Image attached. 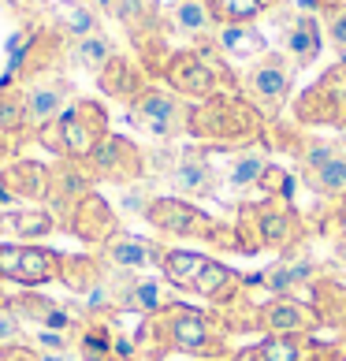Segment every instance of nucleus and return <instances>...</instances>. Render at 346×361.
Returning <instances> with one entry per match:
<instances>
[{
    "label": "nucleus",
    "mask_w": 346,
    "mask_h": 361,
    "mask_svg": "<svg viewBox=\"0 0 346 361\" xmlns=\"http://www.w3.org/2000/svg\"><path fill=\"white\" fill-rule=\"evenodd\" d=\"M63 257L37 243H0V279L19 287H45L60 279Z\"/></svg>",
    "instance_id": "f257e3e1"
},
{
    "label": "nucleus",
    "mask_w": 346,
    "mask_h": 361,
    "mask_svg": "<svg viewBox=\"0 0 346 361\" xmlns=\"http://www.w3.org/2000/svg\"><path fill=\"white\" fill-rule=\"evenodd\" d=\"M130 123L142 127L153 138H171L183 127H190V109L183 104L179 93L168 86H145L135 101H130Z\"/></svg>",
    "instance_id": "f03ea898"
},
{
    "label": "nucleus",
    "mask_w": 346,
    "mask_h": 361,
    "mask_svg": "<svg viewBox=\"0 0 346 361\" xmlns=\"http://www.w3.org/2000/svg\"><path fill=\"white\" fill-rule=\"evenodd\" d=\"M63 127V145H68L71 160H89V153L109 138V112H104L101 101L78 97L68 112L60 116Z\"/></svg>",
    "instance_id": "7ed1b4c3"
},
{
    "label": "nucleus",
    "mask_w": 346,
    "mask_h": 361,
    "mask_svg": "<svg viewBox=\"0 0 346 361\" xmlns=\"http://www.w3.org/2000/svg\"><path fill=\"white\" fill-rule=\"evenodd\" d=\"M164 86L171 93H179V97L205 101L220 86V68L209 60V52H197V49L171 52L164 63Z\"/></svg>",
    "instance_id": "20e7f679"
},
{
    "label": "nucleus",
    "mask_w": 346,
    "mask_h": 361,
    "mask_svg": "<svg viewBox=\"0 0 346 361\" xmlns=\"http://www.w3.org/2000/svg\"><path fill=\"white\" fill-rule=\"evenodd\" d=\"M23 93H26V123H30V135H34L37 127L60 119L78 101L71 78H63L60 71H49V75L30 78V82L23 86Z\"/></svg>",
    "instance_id": "39448f33"
},
{
    "label": "nucleus",
    "mask_w": 346,
    "mask_h": 361,
    "mask_svg": "<svg viewBox=\"0 0 346 361\" xmlns=\"http://www.w3.org/2000/svg\"><path fill=\"white\" fill-rule=\"evenodd\" d=\"M93 186V171L86 160H71V157H60L56 164L49 168V190H45V205L60 209L63 220L71 216V209L82 202Z\"/></svg>",
    "instance_id": "423d86ee"
},
{
    "label": "nucleus",
    "mask_w": 346,
    "mask_h": 361,
    "mask_svg": "<svg viewBox=\"0 0 346 361\" xmlns=\"http://www.w3.org/2000/svg\"><path fill=\"white\" fill-rule=\"evenodd\" d=\"M290 86H295V68H290V60L283 52H264L246 71V90L261 104H283Z\"/></svg>",
    "instance_id": "0eeeda50"
},
{
    "label": "nucleus",
    "mask_w": 346,
    "mask_h": 361,
    "mask_svg": "<svg viewBox=\"0 0 346 361\" xmlns=\"http://www.w3.org/2000/svg\"><path fill=\"white\" fill-rule=\"evenodd\" d=\"M49 190V168L37 160H8L0 168V202L19 205H45Z\"/></svg>",
    "instance_id": "6e6552de"
},
{
    "label": "nucleus",
    "mask_w": 346,
    "mask_h": 361,
    "mask_svg": "<svg viewBox=\"0 0 346 361\" xmlns=\"http://www.w3.org/2000/svg\"><path fill=\"white\" fill-rule=\"evenodd\" d=\"M63 224H68L71 235H78L82 243L101 246V250L109 246L112 238H119V235H116V216H112V209H109V202H101L97 194H86L82 202L71 209V216L63 220Z\"/></svg>",
    "instance_id": "1a4fd4ad"
},
{
    "label": "nucleus",
    "mask_w": 346,
    "mask_h": 361,
    "mask_svg": "<svg viewBox=\"0 0 346 361\" xmlns=\"http://www.w3.org/2000/svg\"><path fill=\"white\" fill-rule=\"evenodd\" d=\"M86 164L93 171V179H130V176H138L142 157H138V149L127 138L109 135V138L97 145V149L89 153Z\"/></svg>",
    "instance_id": "9d476101"
},
{
    "label": "nucleus",
    "mask_w": 346,
    "mask_h": 361,
    "mask_svg": "<svg viewBox=\"0 0 346 361\" xmlns=\"http://www.w3.org/2000/svg\"><path fill=\"white\" fill-rule=\"evenodd\" d=\"M56 227V212L49 205H16V209H0V231L16 235L19 243H37V238L52 235Z\"/></svg>",
    "instance_id": "9b49d317"
},
{
    "label": "nucleus",
    "mask_w": 346,
    "mask_h": 361,
    "mask_svg": "<svg viewBox=\"0 0 346 361\" xmlns=\"http://www.w3.org/2000/svg\"><path fill=\"white\" fill-rule=\"evenodd\" d=\"M97 86H101L104 97H119V101L130 104L145 86H149V78H145L142 63H135L130 56H119V52H116V56L109 60V68L97 75Z\"/></svg>",
    "instance_id": "f8f14e48"
},
{
    "label": "nucleus",
    "mask_w": 346,
    "mask_h": 361,
    "mask_svg": "<svg viewBox=\"0 0 346 361\" xmlns=\"http://www.w3.org/2000/svg\"><path fill=\"white\" fill-rule=\"evenodd\" d=\"M101 16L104 11L93 4V0H60L56 11H52V23H56V34L78 42V37H89L101 30Z\"/></svg>",
    "instance_id": "ddd939ff"
},
{
    "label": "nucleus",
    "mask_w": 346,
    "mask_h": 361,
    "mask_svg": "<svg viewBox=\"0 0 346 361\" xmlns=\"http://www.w3.org/2000/svg\"><path fill=\"white\" fill-rule=\"evenodd\" d=\"M8 310L19 317V324H34V331H37V328L63 331V328L71 324V317L63 313L56 302L42 298V294H11V298H8Z\"/></svg>",
    "instance_id": "4468645a"
},
{
    "label": "nucleus",
    "mask_w": 346,
    "mask_h": 361,
    "mask_svg": "<svg viewBox=\"0 0 346 361\" xmlns=\"http://www.w3.org/2000/svg\"><path fill=\"white\" fill-rule=\"evenodd\" d=\"M145 220H149L153 227H161V231H168V235H190L194 227L205 224V216L194 205L175 202V197H161V202H153L149 209H145Z\"/></svg>",
    "instance_id": "2eb2a0df"
},
{
    "label": "nucleus",
    "mask_w": 346,
    "mask_h": 361,
    "mask_svg": "<svg viewBox=\"0 0 346 361\" xmlns=\"http://www.w3.org/2000/svg\"><path fill=\"white\" fill-rule=\"evenodd\" d=\"M216 45L231 60H261L264 56V34L249 23H223L216 26Z\"/></svg>",
    "instance_id": "dca6fc26"
},
{
    "label": "nucleus",
    "mask_w": 346,
    "mask_h": 361,
    "mask_svg": "<svg viewBox=\"0 0 346 361\" xmlns=\"http://www.w3.org/2000/svg\"><path fill=\"white\" fill-rule=\"evenodd\" d=\"M112 56H116V42L104 30L89 34V37H78V42H68V63L78 71H89L93 78L109 68Z\"/></svg>",
    "instance_id": "f3484780"
},
{
    "label": "nucleus",
    "mask_w": 346,
    "mask_h": 361,
    "mask_svg": "<svg viewBox=\"0 0 346 361\" xmlns=\"http://www.w3.org/2000/svg\"><path fill=\"white\" fill-rule=\"evenodd\" d=\"M168 26L175 34L202 37L216 26V19H212V11H209V0H175V4L168 8Z\"/></svg>",
    "instance_id": "a211bd4d"
},
{
    "label": "nucleus",
    "mask_w": 346,
    "mask_h": 361,
    "mask_svg": "<svg viewBox=\"0 0 346 361\" xmlns=\"http://www.w3.org/2000/svg\"><path fill=\"white\" fill-rule=\"evenodd\" d=\"M287 56H295V63H313L321 56V23L309 11H302L287 26Z\"/></svg>",
    "instance_id": "6ab92c4d"
},
{
    "label": "nucleus",
    "mask_w": 346,
    "mask_h": 361,
    "mask_svg": "<svg viewBox=\"0 0 346 361\" xmlns=\"http://www.w3.org/2000/svg\"><path fill=\"white\" fill-rule=\"evenodd\" d=\"M161 269H164V276L175 287H194L197 279H202V272L209 269V257L190 253V250H171V253L161 257Z\"/></svg>",
    "instance_id": "aec40b11"
},
{
    "label": "nucleus",
    "mask_w": 346,
    "mask_h": 361,
    "mask_svg": "<svg viewBox=\"0 0 346 361\" xmlns=\"http://www.w3.org/2000/svg\"><path fill=\"white\" fill-rule=\"evenodd\" d=\"M168 331H171V343H175L179 350H186V354L202 350L205 339H209L205 317H197V313H190V310H175V313H171Z\"/></svg>",
    "instance_id": "412c9836"
},
{
    "label": "nucleus",
    "mask_w": 346,
    "mask_h": 361,
    "mask_svg": "<svg viewBox=\"0 0 346 361\" xmlns=\"http://www.w3.org/2000/svg\"><path fill=\"white\" fill-rule=\"evenodd\" d=\"M153 257H156V250L138 243V238H112V243L104 246V261H109L112 269H149Z\"/></svg>",
    "instance_id": "4be33fe9"
},
{
    "label": "nucleus",
    "mask_w": 346,
    "mask_h": 361,
    "mask_svg": "<svg viewBox=\"0 0 346 361\" xmlns=\"http://www.w3.org/2000/svg\"><path fill=\"white\" fill-rule=\"evenodd\" d=\"M0 130L11 138H23L30 123H26V93L23 86H0Z\"/></svg>",
    "instance_id": "5701e85b"
},
{
    "label": "nucleus",
    "mask_w": 346,
    "mask_h": 361,
    "mask_svg": "<svg viewBox=\"0 0 346 361\" xmlns=\"http://www.w3.org/2000/svg\"><path fill=\"white\" fill-rule=\"evenodd\" d=\"M171 179H175V186L183 194H194V197H202V194L212 190V168L205 164V160H194V157H186L183 164H175Z\"/></svg>",
    "instance_id": "b1692460"
},
{
    "label": "nucleus",
    "mask_w": 346,
    "mask_h": 361,
    "mask_svg": "<svg viewBox=\"0 0 346 361\" xmlns=\"http://www.w3.org/2000/svg\"><path fill=\"white\" fill-rule=\"evenodd\" d=\"M209 11L216 26L223 23H254L264 11V0H209Z\"/></svg>",
    "instance_id": "393cba45"
},
{
    "label": "nucleus",
    "mask_w": 346,
    "mask_h": 361,
    "mask_svg": "<svg viewBox=\"0 0 346 361\" xmlns=\"http://www.w3.org/2000/svg\"><path fill=\"white\" fill-rule=\"evenodd\" d=\"M127 305H135V310H142V313H156L164 305V287L153 283V279H142V283L130 290V302Z\"/></svg>",
    "instance_id": "a878e982"
},
{
    "label": "nucleus",
    "mask_w": 346,
    "mask_h": 361,
    "mask_svg": "<svg viewBox=\"0 0 346 361\" xmlns=\"http://www.w3.org/2000/svg\"><path fill=\"white\" fill-rule=\"evenodd\" d=\"M261 176H264V153L249 149V153H242V157L231 164V183H235V186H246V183H254V179H261Z\"/></svg>",
    "instance_id": "bb28decb"
},
{
    "label": "nucleus",
    "mask_w": 346,
    "mask_h": 361,
    "mask_svg": "<svg viewBox=\"0 0 346 361\" xmlns=\"http://www.w3.org/2000/svg\"><path fill=\"white\" fill-rule=\"evenodd\" d=\"M313 176H316V183H321L324 190H342L346 186V157L339 153L335 160H328L321 171H313Z\"/></svg>",
    "instance_id": "cd10ccee"
},
{
    "label": "nucleus",
    "mask_w": 346,
    "mask_h": 361,
    "mask_svg": "<svg viewBox=\"0 0 346 361\" xmlns=\"http://www.w3.org/2000/svg\"><path fill=\"white\" fill-rule=\"evenodd\" d=\"M16 343H30V339H26L19 317L8 305H0V346H16Z\"/></svg>",
    "instance_id": "c85d7f7f"
},
{
    "label": "nucleus",
    "mask_w": 346,
    "mask_h": 361,
    "mask_svg": "<svg viewBox=\"0 0 346 361\" xmlns=\"http://www.w3.org/2000/svg\"><path fill=\"white\" fill-rule=\"evenodd\" d=\"M228 279H231V272L223 269V264H212V261H209V269H205L202 279L194 283V290H197V294H216L223 283H228Z\"/></svg>",
    "instance_id": "c756f323"
},
{
    "label": "nucleus",
    "mask_w": 346,
    "mask_h": 361,
    "mask_svg": "<svg viewBox=\"0 0 346 361\" xmlns=\"http://www.w3.org/2000/svg\"><path fill=\"white\" fill-rule=\"evenodd\" d=\"M30 343L37 346L42 354H68V339H63V331H45V328H37L34 336H30Z\"/></svg>",
    "instance_id": "7c9ffc66"
},
{
    "label": "nucleus",
    "mask_w": 346,
    "mask_h": 361,
    "mask_svg": "<svg viewBox=\"0 0 346 361\" xmlns=\"http://www.w3.org/2000/svg\"><path fill=\"white\" fill-rule=\"evenodd\" d=\"M339 153H342V149H339L335 142H313V149L305 153V168H309V171H321L328 160H335Z\"/></svg>",
    "instance_id": "2f4dec72"
},
{
    "label": "nucleus",
    "mask_w": 346,
    "mask_h": 361,
    "mask_svg": "<svg viewBox=\"0 0 346 361\" xmlns=\"http://www.w3.org/2000/svg\"><path fill=\"white\" fill-rule=\"evenodd\" d=\"M0 361H42V350L34 343H16V346H0Z\"/></svg>",
    "instance_id": "473e14b6"
},
{
    "label": "nucleus",
    "mask_w": 346,
    "mask_h": 361,
    "mask_svg": "<svg viewBox=\"0 0 346 361\" xmlns=\"http://www.w3.org/2000/svg\"><path fill=\"white\" fill-rule=\"evenodd\" d=\"M328 37H331V45L339 49V56H346V11H335V16H331Z\"/></svg>",
    "instance_id": "72a5a7b5"
},
{
    "label": "nucleus",
    "mask_w": 346,
    "mask_h": 361,
    "mask_svg": "<svg viewBox=\"0 0 346 361\" xmlns=\"http://www.w3.org/2000/svg\"><path fill=\"white\" fill-rule=\"evenodd\" d=\"M264 361H302L295 343H268L264 346Z\"/></svg>",
    "instance_id": "f704fd0d"
},
{
    "label": "nucleus",
    "mask_w": 346,
    "mask_h": 361,
    "mask_svg": "<svg viewBox=\"0 0 346 361\" xmlns=\"http://www.w3.org/2000/svg\"><path fill=\"white\" fill-rule=\"evenodd\" d=\"M272 328H298V320H302V313L295 310V305H279V310H272Z\"/></svg>",
    "instance_id": "c9c22d12"
},
{
    "label": "nucleus",
    "mask_w": 346,
    "mask_h": 361,
    "mask_svg": "<svg viewBox=\"0 0 346 361\" xmlns=\"http://www.w3.org/2000/svg\"><path fill=\"white\" fill-rule=\"evenodd\" d=\"M309 276V269L305 264H298V269H283V272H276L272 276V287H287V283H298V279Z\"/></svg>",
    "instance_id": "e433bc0d"
},
{
    "label": "nucleus",
    "mask_w": 346,
    "mask_h": 361,
    "mask_svg": "<svg viewBox=\"0 0 346 361\" xmlns=\"http://www.w3.org/2000/svg\"><path fill=\"white\" fill-rule=\"evenodd\" d=\"M16 157V138L11 135H4V130H0V168L8 164V160Z\"/></svg>",
    "instance_id": "4c0bfd02"
},
{
    "label": "nucleus",
    "mask_w": 346,
    "mask_h": 361,
    "mask_svg": "<svg viewBox=\"0 0 346 361\" xmlns=\"http://www.w3.org/2000/svg\"><path fill=\"white\" fill-rule=\"evenodd\" d=\"M8 4H11V8H19V11H26V8H37L42 0H8Z\"/></svg>",
    "instance_id": "58836bf2"
},
{
    "label": "nucleus",
    "mask_w": 346,
    "mask_h": 361,
    "mask_svg": "<svg viewBox=\"0 0 346 361\" xmlns=\"http://www.w3.org/2000/svg\"><path fill=\"white\" fill-rule=\"evenodd\" d=\"M339 261H342V264H346V243H342V246H339Z\"/></svg>",
    "instance_id": "ea45409f"
},
{
    "label": "nucleus",
    "mask_w": 346,
    "mask_h": 361,
    "mask_svg": "<svg viewBox=\"0 0 346 361\" xmlns=\"http://www.w3.org/2000/svg\"><path fill=\"white\" fill-rule=\"evenodd\" d=\"M0 305H8V294H4V287H0Z\"/></svg>",
    "instance_id": "a19ab883"
},
{
    "label": "nucleus",
    "mask_w": 346,
    "mask_h": 361,
    "mask_svg": "<svg viewBox=\"0 0 346 361\" xmlns=\"http://www.w3.org/2000/svg\"><path fill=\"white\" fill-rule=\"evenodd\" d=\"M264 4H268V0H264Z\"/></svg>",
    "instance_id": "79ce46f5"
}]
</instances>
